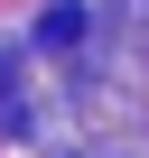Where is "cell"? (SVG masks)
<instances>
[{
	"mask_svg": "<svg viewBox=\"0 0 149 158\" xmlns=\"http://www.w3.org/2000/svg\"><path fill=\"white\" fill-rule=\"evenodd\" d=\"M84 37V10H47V47H74Z\"/></svg>",
	"mask_w": 149,
	"mask_h": 158,
	"instance_id": "obj_1",
	"label": "cell"
}]
</instances>
